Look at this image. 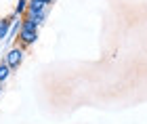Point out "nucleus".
<instances>
[{"instance_id": "1", "label": "nucleus", "mask_w": 147, "mask_h": 124, "mask_svg": "<svg viewBox=\"0 0 147 124\" xmlns=\"http://www.w3.org/2000/svg\"><path fill=\"white\" fill-rule=\"evenodd\" d=\"M23 57H25V49L23 46H13V49H9V53L4 55V61L9 63L11 69H17L19 65L23 63Z\"/></svg>"}, {"instance_id": "2", "label": "nucleus", "mask_w": 147, "mask_h": 124, "mask_svg": "<svg viewBox=\"0 0 147 124\" xmlns=\"http://www.w3.org/2000/svg\"><path fill=\"white\" fill-rule=\"evenodd\" d=\"M36 40H38V32H34V30H23V28H21V32H19V46L28 49V46H32Z\"/></svg>"}, {"instance_id": "3", "label": "nucleus", "mask_w": 147, "mask_h": 124, "mask_svg": "<svg viewBox=\"0 0 147 124\" xmlns=\"http://www.w3.org/2000/svg\"><path fill=\"white\" fill-rule=\"evenodd\" d=\"M17 15H11L9 17H2L0 19V42L2 40H6V38H9V32H11V28H13V19H15Z\"/></svg>"}, {"instance_id": "4", "label": "nucleus", "mask_w": 147, "mask_h": 124, "mask_svg": "<svg viewBox=\"0 0 147 124\" xmlns=\"http://www.w3.org/2000/svg\"><path fill=\"white\" fill-rule=\"evenodd\" d=\"M28 6H30V0H17L15 9H13V15H17V17H23L25 13H28Z\"/></svg>"}, {"instance_id": "5", "label": "nucleus", "mask_w": 147, "mask_h": 124, "mask_svg": "<svg viewBox=\"0 0 147 124\" xmlns=\"http://www.w3.org/2000/svg\"><path fill=\"white\" fill-rule=\"evenodd\" d=\"M11 67H9V63L6 61H0V82H6V78L11 76Z\"/></svg>"}, {"instance_id": "6", "label": "nucleus", "mask_w": 147, "mask_h": 124, "mask_svg": "<svg viewBox=\"0 0 147 124\" xmlns=\"http://www.w3.org/2000/svg\"><path fill=\"white\" fill-rule=\"evenodd\" d=\"M42 2H44V4H53V0H42Z\"/></svg>"}, {"instance_id": "7", "label": "nucleus", "mask_w": 147, "mask_h": 124, "mask_svg": "<svg viewBox=\"0 0 147 124\" xmlns=\"http://www.w3.org/2000/svg\"><path fill=\"white\" fill-rule=\"evenodd\" d=\"M0 93H2V82H0Z\"/></svg>"}]
</instances>
